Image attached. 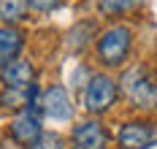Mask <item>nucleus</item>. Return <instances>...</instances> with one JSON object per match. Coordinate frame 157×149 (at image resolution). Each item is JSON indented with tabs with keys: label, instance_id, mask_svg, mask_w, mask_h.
I'll return each instance as SVG.
<instances>
[{
	"label": "nucleus",
	"instance_id": "nucleus-7",
	"mask_svg": "<svg viewBox=\"0 0 157 149\" xmlns=\"http://www.w3.org/2000/svg\"><path fill=\"white\" fill-rule=\"evenodd\" d=\"M41 114H46L54 122H68L73 117V100H71L65 87L54 84V87H46L41 92Z\"/></svg>",
	"mask_w": 157,
	"mask_h": 149
},
{
	"label": "nucleus",
	"instance_id": "nucleus-10",
	"mask_svg": "<svg viewBox=\"0 0 157 149\" xmlns=\"http://www.w3.org/2000/svg\"><path fill=\"white\" fill-rule=\"evenodd\" d=\"M92 33H95L92 22H81V25H76V27L68 33V49H71V52L87 49V46H90V41H92Z\"/></svg>",
	"mask_w": 157,
	"mask_h": 149
},
{
	"label": "nucleus",
	"instance_id": "nucleus-11",
	"mask_svg": "<svg viewBox=\"0 0 157 149\" xmlns=\"http://www.w3.org/2000/svg\"><path fill=\"white\" fill-rule=\"evenodd\" d=\"M27 14V0H0V22L16 25Z\"/></svg>",
	"mask_w": 157,
	"mask_h": 149
},
{
	"label": "nucleus",
	"instance_id": "nucleus-3",
	"mask_svg": "<svg viewBox=\"0 0 157 149\" xmlns=\"http://www.w3.org/2000/svg\"><path fill=\"white\" fill-rule=\"evenodd\" d=\"M117 95H119V82L114 76H109V73H92L87 79V84H84L81 106H84V111L100 117L117 103Z\"/></svg>",
	"mask_w": 157,
	"mask_h": 149
},
{
	"label": "nucleus",
	"instance_id": "nucleus-14",
	"mask_svg": "<svg viewBox=\"0 0 157 149\" xmlns=\"http://www.w3.org/2000/svg\"><path fill=\"white\" fill-rule=\"evenodd\" d=\"M30 149H68V141H65L60 133H44Z\"/></svg>",
	"mask_w": 157,
	"mask_h": 149
},
{
	"label": "nucleus",
	"instance_id": "nucleus-13",
	"mask_svg": "<svg viewBox=\"0 0 157 149\" xmlns=\"http://www.w3.org/2000/svg\"><path fill=\"white\" fill-rule=\"evenodd\" d=\"M27 90H6L0 92V109H25L27 106Z\"/></svg>",
	"mask_w": 157,
	"mask_h": 149
},
{
	"label": "nucleus",
	"instance_id": "nucleus-2",
	"mask_svg": "<svg viewBox=\"0 0 157 149\" xmlns=\"http://www.w3.org/2000/svg\"><path fill=\"white\" fill-rule=\"evenodd\" d=\"M133 49V30L125 25H114L106 33L98 38L95 44V54H98V63L103 68H119L127 60V54Z\"/></svg>",
	"mask_w": 157,
	"mask_h": 149
},
{
	"label": "nucleus",
	"instance_id": "nucleus-12",
	"mask_svg": "<svg viewBox=\"0 0 157 149\" xmlns=\"http://www.w3.org/2000/svg\"><path fill=\"white\" fill-rule=\"evenodd\" d=\"M138 6V0H98V8L103 17H125Z\"/></svg>",
	"mask_w": 157,
	"mask_h": 149
},
{
	"label": "nucleus",
	"instance_id": "nucleus-9",
	"mask_svg": "<svg viewBox=\"0 0 157 149\" xmlns=\"http://www.w3.org/2000/svg\"><path fill=\"white\" fill-rule=\"evenodd\" d=\"M22 49H25V33L14 25H3L0 27V71L8 63H14L22 54Z\"/></svg>",
	"mask_w": 157,
	"mask_h": 149
},
{
	"label": "nucleus",
	"instance_id": "nucleus-15",
	"mask_svg": "<svg viewBox=\"0 0 157 149\" xmlns=\"http://www.w3.org/2000/svg\"><path fill=\"white\" fill-rule=\"evenodd\" d=\"M63 0H27V8L30 11H38V14H49L60 6Z\"/></svg>",
	"mask_w": 157,
	"mask_h": 149
},
{
	"label": "nucleus",
	"instance_id": "nucleus-4",
	"mask_svg": "<svg viewBox=\"0 0 157 149\" xmlns=\"http://www.w3.org/2000/svg\"><path fill=\"white\" fill-rule=\"evenodd\" d=\"M38 111H41V106H25V109H19V114L11 119L8 133H11V138H14L19 147H33V144L44 136Z\"/></svg>",
	"mask_w": 157,
	"mask_h": 149
},
{
	"label": "nucleus",
	"instance_id": "nucleus-6",
	"mask_svg": "<svg viewBox=\"0 0 157 149\" xmlns=\"http://www.w3.org/2000/svg\"><path fill=\"white\" fill-rule=\"evenodd\" d=\"M157 133H155V125L146 122V119H130L125 122L119 133H117V144L119 149H149L155 144Z\"/></svg>",
	"mask_w": 157,
	"mask_h": 149
},
{
	"label": "nucleus",
	"instance_id": "nucleus-1",
	"mask_svg": "<svg viewBox=\"0 0 157 149\" xmlns=\"http://www.w3.org/2000/svg\"><path fill=\"white\" fill-rule=\"evenodd\" d=\"M119 92L127 103L138 111H155L157 109V73L146 63L130 65L119 76Z\"/></svg>",
	"mask_w": 157,
	"mask_h": 149
},
{
	"label": "nucleus",
	"instance_id": "nucleus-8",
	"mask_svg": "<svg viewBox=\"0 0 157 149\" xmlns=\"http://www.w3.org/2000/svg\"><path fill=\"white\" fill-rule=\"evenodd\" d=\"M35 79V65L30 60H14L0 71V84L6 90H30Z\"/></svg>",
	"mask_w": 157,
	"mask_h": 149
},
{
	"label": "nucleus",
	"instance_id": "nucleus-5",
	"mask_svg": "<svg viewBox=\"0 0 157 149\" xmlns=\"http://www.w3.org/2000/svg\"><path fill=\"white\" fill-rule=\"evenodd\" d=\"M111 136L100 119H84L71 133V149H109Z\"/></svg>",
	"mask_w": 157,
	"mask_h": 149
}]
</instances>
